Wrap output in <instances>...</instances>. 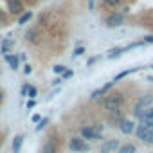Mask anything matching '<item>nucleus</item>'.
Masks as SVG:
<instances>
[{"mask_svg":"<svg viewBox=\"0 0 153 153\" xmlns=\"http://www.w3.org/2000/svg\"><path fill=\"white\" fill-rule=\"evenodd\" d=\"M101 105H103V108L108 114H114V112H117L124 105V94L123 92H108L101 99Z\"/></svg>","mask_w":153,"mask_h":153,"instance_id":"1","label":"nucleus"},{"mask_svg":"<svg viewBox=\"0 0 153 153\" xmlns=\"http://www.w3.org/2000/svg\"><path fill=\"white\" fill-rule=\"evenodd\" d=\"M68 148H70V151H74V153H88V151H90L88 140H85V139L79 137V135L68 139Z\"/></svg>","mask_w":153,"mask_h":153,"instance_id":"2","label":"nucleus"},{"mask_svg":"<svg viewBox=\"0 0 153 153\" xmlns=\"http://www.w3.org/2000/svg\"><path fill=\"white\" fill-rule=\"evenodd\" d=\"M124 24V15L123 13H110L108 16H106V20H105V25L108 27V29H117V27H121Z\"/></svg>","mask_w":153,"mask_h":153,"instance_id":"3","label":"nucleus"},{"mask_svg":"<svg viewBox=\"0 0 153 153\" xmlns=\"http://www.w3.org/2000/svg\"><path fill=\"white\" fill-rule=\"evenodd\" d=\"M79 137H83L85 140H101L103 133H97L92 126H81L79 128Z\"/></svg>","mask_w":153,"mask_h":153,"instance_id":"4","label":"nucleus"},{"mask_svg":"<svg viewBox=\"0 0 153 153\" xmlns=\"http://www.w3.org/2000/svg\"><path fill=\"white\" fill-rule=\"evenodd\" d=\"M121 148V142L117 139H110V140H105L99 148V153H114V151H119Z\"/></svg>","mask_w":153,"mask_h":153,"instance_id":"5","label":"nucleus"},{"mask_svg":"<svg viewBox=\"0 0 153 153\" xmlns=\"http://www.w3.org/2000/svg\"><path fill=\"white\" fill-rule=\"evenodd\" d=\"M6 4H7V9H9L11 15H18L20 16L22 13H25L22 0H6Z\"/></svg>","mask_w":153,"mask_h":153,"instance_id":"6","label":"nucleus"},{"mask_svg":"<svg viewBox=\"0 0 153 153\" xmlns=\"http://www.w3.org/2000/svg\"><path fill=\"white\" fill-rule=\"evenodd\" d=\"M115 83L114 81H108V83H105L101 88H96V90H92L90 92V99H99V97H103V96H106L108 92H110V88L114 87Z\"/></svg>","mask_w":153,"mask_h":153,"instance_id":"7","label":"nucleus"},{"mask_svg":"<svg viewBox=\"0 0 153 153\" xmlns=\"http://www.w3.org/2000/svg\"><path fill=\"white\" fill-rule=\"evenodd\" d=\"M119 130L124 133V135H130V133H135V123L130 121V119H123L119 123Z\"/></svg>","mask_w":153,"mask_h":153,"instance_id":"8","label":"nucleus"},{"mask_svg":"<svg viewBox=\"0 0 153 153\" xmlns=\"http://www.w3.org/2000/svg\"><path fill=\"white\" fill-rule=\"evenodd\" d=\"M25 42H29V43H33V45L40 43V31H38L36 27H31V29L25 33Z\"/></svg>","mask_w":153,"mask_h":153,"instance_id":"9","label":"nucleus"},{"mask_svg":"<svg viewBox=\"0 0 153 153\" xmlns=\"http://www.w3.org/2000/svg\"><path fill=\"white\" fill-rule=\"evenodd\" d=\"M4 59H6V63L9 65L11 70H18V68H20V59H18V56H15V54H6Z\"/></svg>","mask_w":153,"mask_h":153,"instance_id":"10","label":"nucleus"},{"mask_svg":"<svg viewBox=\"0 0 153 153\" xmlns=\"http://www.w3.org/2000/svg\"><path fill=\"white\" fill-rule=\"evenodd\" d=\"M137 105L142 106V108H151V105H153V94H144V96H140V97L137 99Z\"/></svg>","mask_w":153,"mask_h":153,"instance_id":"11","label":"nucleus"},{"mask_svg":"<svg viewBox=\"0 0 153 153\" xmlns=\"http://www.w3.org/2000/svg\"><path fill=\"white\" fill-rule=\"evenodd\" d=\"M42 153H58V144H56V140L49 137V140H47V142L43 144V148H42Z\"/></svg>","mask_w":153,"mask_h":153,"instance_id":"12","label":"nucleus"},{"mask_svg":"<svg viewBox=\"0 0 153 153\" xmlns=\"http://www.w3.org/2000/svg\"><path fill=\"white\" fill-rule=\"evenodd\" d=\"M144 67H133V68H128V70H123V72H119L115 78H114V83H117V81H121V79H124L126 76H130V74H133V72H139V70H142Z\"/></svg>","mask_w":153,"mask_h":153,"instance_id":"13","label":"nucleus"},{"mask_svg":"<svg viewBox=\"0 0 153 153\" xmlns=\"http://www.w3.org/2000/svg\"><path fill=\"white\" fill-rule=\"evenodd\" d=\"M124 52H126V49H124V47H114V49H110V51L106 52V58H108V59H115V58L123 56Z\"/></svg>","mask_w":153,"mask_h":153,"instance_id":"14","label":"nucleus"},{"mask_svg":"<svg viewBox=\"0 0 153 153\" xmlns=\"http://www.w3.org/2000/svg\"><path fill=\"white\" fill-rule=\"evenodd\" d=\"M13 45H15V42H13V40H9V38L2 40V47H0V52H2V56L9 54V51L13 49Z\"/></svg>","mask_w":153,"mask_h":153,"instance_id":"15","label":"nucleus"},{"mask_svg":"<svg viewBox=\"0 0 153 153\" xmlns=\"http://www.w3.org/2000/svg\"><path fill=\"white\" fill-rule=\"evenodd\" d=\"M31 20H33V13H31V11H25V13H22V15L18 16L16 24H18V25H25V24L31 22Z\"/></svg>","mask_w":153,"mask_h":153,"instance_id":"16","label":"nucleus"},{"mask_svg":"<svg viewBox=\"0 0 153 153\" xmlns=\"http://www.w3.org/2000/svg\"><path fill=\"white\" fill-rule=\"evenodd\" d=\"M117 153H137V148H135V144L126 142V144H121V148H119Z\"/></svg>","mask_w":153,"mask_h":153,"instance_id":"17","label":"nucleus"},{"mask_svg":"<svg viewBox=\"0 0 153 153\" xmlns=\"http://www.w3.org/2000/svg\"><path fill=\"white\" fill-rule=\"evenodd\" d=\"M22 142H24V135H15V139H13V153H18L20 151V148H22Z\"/></svg>","mask_w":153,"mask_h":153,"instance_id":"18","label":"nucleus"},{"mask_svg":"<svg viewBox=\"0 0 153 153\" xmlns=\"http://www.w3.org/2000/svg\"><path fill=\"white\" fill-rule=\"evenodd\" d=\"M47 124H49V117H43V119H42V121L36 124V131H42V130H43Z\"/></svg>","mask_w":153,"mask_h":153,"instance_id":"19","label":"nucleus"},{"mask_svg":"<svg viewBox=\"0 0 153 153\" xmlns=\"http://www.w3.org/2000/svg\"><path fill=\"white\" fill-rule=\"evenodd\" d=\"M83 52H85V47H83V45H78V47H76V49H74V52H72V56H74V58H78V56H81Z\"/></svg>","mask_w":153,"mask_h":153,"instance_id":"20","label":"nucleus"},{"mask_svg":"<svg viewBox=\"0 0 153 153\" xmlns=\"http://www.w3.org/2000/svg\"><path fill=\"white\" fill-rule=\"evenodd\" d=\"M52 70H54L56 74H63V72L67 70V67H65V65H61V63H58V65H54V67H52Z\"/></svg>","mask_w":153,"mask_h":153,"instance_id":"21","label":"nucleus"},{"mask_svg":"<svg viewBox=\"0 0 153 153\" xmlns=\"http://www.w3.org/2000/svg\"><path fill=\"white\" fill-rule=\"evenodd\" d=\"M29 90H31V85H29V83H24V85H22V88H20V96H25V97H27Z\"/></svg>","mask_w":153,"mask_h":153,"instance_id":"22","label":"nucleus"},{"mask_svg":"<svg viewBox=\"0 0 153 153\" xmlns=\"http://www.w3.org/2000/svg\"><path fill=\"white\" fill-rule=\"evenodd\" d=\"M103 2H105L108 7H117V6L123 2V0H103Z\"/></svg>","mask_w":153,"mask_h":153,"instance_id":"23","label":"nucleus"},{"mask_svg":"<svg viewBox=\"0 0 153 153\" xmlns=\"http://www.w3.org/2000/svg\"><path fill=\"white\" fill-rule=\"evenodd\" d=\"M72 76H74V72H72L70 68H67V70L61 74V79H63V81H67V79H70V78H72Z\"/></svg>","mask_w":153,"mask_h":153,"instance_id":"24","label":"nucleus"},{"mask_svg":"<svg viewBox=\"0 0 153 153\" xmlns=\"http://www.w3.org/2000/svg\"><path fill=\"white\" fill-rule=\"evenodd\" d=\"M36 96H38V88H36V87H31V90H29L27 97H29V99H36Z\"/></svg>","mask_w":153,"mask_h":153,"instance_id":"25","label":"nucleus"},{"mask_svg":"<svg viewBox=\"0 0 153 153\" xmlns=\"http://www.w3.org/2000/svg\"><path fill=\"white\" fill-rule=\"evenodd\" d=\"M49 16H51V13H42V15H40V24L43 25V24H45V20H47Z\"/></svg>","mask_w":153,"mask_h":153,"instance_id":"26","label":"nucleus"},{"mask_svg":"<svg viewBox=\"0 0 153 153\" xmlns=\"http://www.w3.org/2000/svg\"><path fill=\"white\" fill-rule=\"evenodd\" d=\"M42 119H43V117H42V115H40V114H34V115H33V117H31V121H33V123H34V124H38V123H40V121H42Z\"/></svg>","mask_w":153,"mask_h":153,"instance_id":"27","label":"nucleus"},{"mask_svg":"<svg viewBox=\"0 0 153 153\" xmlns=\"http://www.w3.org/2000/svg\"><path fill=\"white\" fill-rule=\"evenodd\" d=\"M92 128H94L97 133H101V131H103V124H101V123H94V124H92Z\"/></svg>","mask_w":153,"mask_h":153,"instance_id":"28","label":"nucleus"},{"mask_svg":"<svg viewBox=\"0 0 153 153\" xmlns=\"http://www.w3.org/2000/svg\"><path fill=\"white\" fill-rule=\"evenodd\" d=\"M96 61H99V56H92V58H88V61H87V65H94Z\"/></svg>","mask_w":153,"mask_h":153,"instance_id":"29","label":"nucleus"},{"mask_svg":"<svg viewBox=\"0 0 153 153\" xmlns=\"http://www.w3.org/2000/svg\"><path fill=\"white\" fill-rule=\"evenodd\" d=\"M31 72H33V67H31L29 63H25V65H24V74H31Z\"/></svg>","mask_w":153,"mask_h":153,"instance_id":"30","label":"nucleus"},{"mask_svg":"<svg viewBox=\"0 0 153 153\" xmlns=\"http://www.w3.org/2000/svg\"><path fill=\"white\" fill-rule=\"evenodd\" d=\"M142 42H144V43H153V34H146Z\"/></svg>","mask_w":153,"mask_h":153,"instance_id":"31","label":"nucleus"},{"mask_svg":"<svg viewBox=\"0 0 153 153\" xmlns=\"http://www.w3.org/2000/svg\"><path fill=\"white\" fill-rule=\"evenodd\" d=\"M61 81H63L61 78H54V79H52V87H58V85H59Z\"/></svg>","mask_w":153,"mask_h":153,"instance_id":"32","label":"nucleus"},{"mask_svg":"<svg viewBox=\"0 0 153 153\" xmlns=\"http://www.w3.org/2000/svg\"><path fill=\"white\" fill-rule=\"evenodd\" d=\"M34 106H36V101L34 99H29L27 101V108H34Z\"/></svg>","mask_w":153,"mask_h":153,"instance_id":"33","label":"nucleus"},{"mask_svg":"<svg viewBox=\"0 0 153 153\" xmlns=\"http://www.w3.org/2000/svg\"><path fill=\"white\" fill-rule=\"evenodd\" d=\"M94 6H96V0H88V11H94Z\"/></svg>","mask_w":153,"mask_h":153,"instance_id":"34","label":"nucleus"},{"mask_svg":"<svg viewBox=\"0 0 153 153\" xmlns=\"http://www.w3.org/2000/svg\"><path fill=\"white\" fill-rule=\"evenodd\" d=\"M18 59L25 63V61H27V54H24V52H22V54H18Z\"/></svg>","mask_w":153,"mask_h":153,"instance_id":"35","label":"nucleus"},{"mask_svg":"<svg viewBox=\"0 0 153 153\" xmlns=\"http://www.w3.org/2000/svg\"><path fill=\"white\" fill-rule=\"evenodd\" d=\"M2 101H4V92L0 90V105H2Z\"/></svg>","mask_w":153,"mask_h":153,"instance_id":"36","label":"nucleus"},{"mask_svg":"<svg viewBox=\"0 0 153 153\" xmlns=\"http://www.w3.org/2000/svg\"><path fill=\"white\" fill-rule=\"evenodd\" d=\"M0 144H2V137H0Z\"/></svg>","mask_w":153,"mask_h":153,"instance_id":"37","label":"nucleus"},{"mask_svg":"<svg viewBox=\"0 0 153 153\" xmlns=\"http://www.w3.org/2000/svg\"><path fill=\"white\" fill-rule=\"evenodd\" d=\"M0 74H2V68H0Z\"/></svg>","mask_w":153,"mask_h":153,"instance_id":"38","label":"nucleus"},{"mask_svg":"<svg viewBox=\"0 0 153 153\" xmlns=\"http://www.w3.org/2000/svg\"><path fill=\"white\" fill-rule=\"evenodd\" d=\"M151 70H153V65H151Z\"/></svg>","mask_w":153,"mask_h":153,"instance_id":"39","label":"nucleus"},{"mask_svg":"<svg viewBox=\"0 0 153 153\" xmlns=\"http://www.w3.org/2000/svg\"><path fill=\"white\" fill-rule=\"evenodd\" d=\"M0 40H2V36H0Z\"/></svg>","mask_w":153,"mask_h":153,"instance_id":"40","label":"nucleus"}]
</instances>
